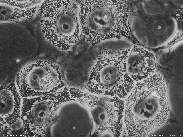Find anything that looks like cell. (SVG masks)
I'll list each match as a JSON object with an SVG mask.
<instances>
[{"label":"cell","mask_w":183,"mask_h":137,"mask_svg":"<svg viewBox=\"0 0 183 137\" xmlns=\"http://www.w3.org/2000/svg\"><path fill=\"white\" fill-rule=\"evenodd\" d=\"M79 5L71 1H58L43 12L44 32L49 41L65 50L78 41L80 33Z\"/></svg>","instance_id":"277c9868"},{"label":"cell","mask_w":183,"mask_h":137,"mask_svg":"<svg viewBox=\"0 0 183 137\" xmlns=\"http://www.w3.org/2000/svg\"><path fill=\"white\" fill-rule=\"evenodd\" d=\"M66 89L52 93L23 98L21 118L26 135H44L61 105L69 99Z\"/></svg>","instance_id":"8992f818"},{"label":"cell","mask_w":183,"mask_h":137,"mask_svg":"<svg viewBox=\"0 0 183 137\" xmlns=\"http://www.w3.org/2000/svg\"><path fill=\"white\" fill-rule=\"evenodd\" d=\"M13 83L1 87L0 123L11 125L21 116V98Z\"/></svg>","instance_id":"8fae6325"},{"label":"cell","mask_w":183,"mask_h":137,"mask_svg":"<svg viewBox=\"0 0 183 137\" xmlns=\"http://www.w3.org/2000/svg\"><path fill=\"white\" fill-rule=\"evenodd\" d=\"M122 2L115 8L104 1H85L79 5L80 33L92 43L111 37H124L128 33L127 13Z\"/></svg>","instance_id":"7a4b0ae2"},{"label":"cell","mask_w":183,"mask_h":137,"mask_svg":"<svg viewBox=\"0 0 183 137\" xmlns=\"http://www.w3.org/2000/svg\"><path fill=\"white\" fill-rule=\"evenodd\" d=\"M67 107L60 121L63 134L68 136H91L95 133V125L90 112L83 103L69 99L65 102ZM58 120V119H56Z\"/></svg>","instance_id":"9c48e42d"},{"label":"cell","mask_w":183,"mask_h":137,"mask_svg":"<svg viewBox=\"0 0 183 137\" xmlns=\"http://www.w3.org/2000/svg\"><path fill=\"white\" fill-rule=\"evenodd\" d=\"M16 82L23 98L54 93L63 88L64 85L59 67L41 61L21 69L16 75Z\"/></svg>","instance_id":"5b68a950"},{"label":"cell","mask_w":183,"mask_h":137,"mask_svg":"<svg viewBox=\"0 0 183 137\" xmlns=\"http://www.w3.org/2000/svg\"><path fill=\"white\" fill-rule=\"evenodd\" d=\"M126 72L134 82L142 80L155 73L157 65L153 53L144 48L134 45L128 52Z\"/></svg>","instance_id":"30bf717a"},{"label":"cell","mask_w":183,"mask_h":137,"mask_svg":"<svg viewBox=\"0 0 183 137\" xmlns=\"http://www.w3.org/2000/svg\"><path fill=\"white\" fill-rule=\"evenodd\" d=\"M170 13L149 15L142 12L133 16L131 25L136 39L150 48H159L166 45L178 31L176 19Z\"/></svg>","instance_id":"ba28073f"},{"label":"cell","mask_w":183,"mask_h":137,"mask_svg":"<svg viewBox=\"0 0 183 137\" xmlns=\"http://www.w3.org/2000/svg\"><path fill=\"white\" fill-rule=\"evenodd\" d=\"M169 111L166 84L160 74L136 82L125 101L128 136H146L165 122Z\"/></svg>","instance_id":"6da1fadb"},{"label":"cell","mask_w":183,"mask_h":137,"mask_svg":"<svg viewBox=\"0 0 183 137\" xmlns=\"http://www.w3.org/2000/svg\"><path fill=\"white\" fill-rule=\"evenodd\" d=\"M80 101L89 109L100 136L119 137L122 130L125 101L116 97L83 93Z\"/></svg>","instance_id":"52a82bcc"},{"label":"cell","mask_w":183,"mask_h":137,"mask_svg":"<svg viewBox=\"0 0 183 137\" xmlns=\"http://www.w3.org/2000/svg\"><path fill=\"white\" fill-rule=\"evenodd\" d=\"M129 50H106L99 54L87 84L86 88L90 93L126 98L135 84L126 72Z\"/></svg>","instance_id":"3957f363"}]
</instances>
